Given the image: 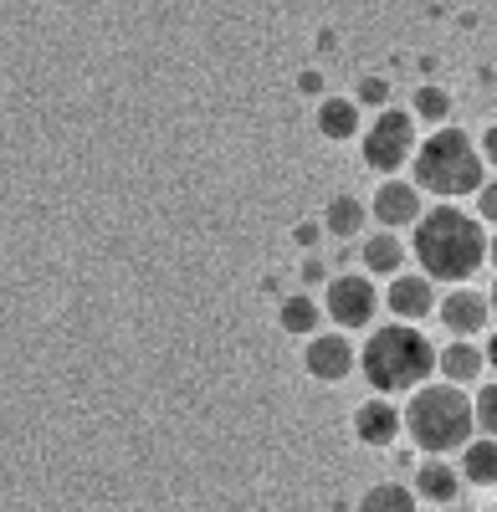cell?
<instances>
[{
	"label": "cell",
	"mask_w": 497,
	"mask_h": 512,
	"mask_svg": "<svg viewBox=\"0 0 497 512\" xmlns=\"http://www.w3.org/2000/svg\"><path fill=\"white\" fill-rule=\"evenodd\" d=\"M410 262L426 272L436 287H462L477 272H487V226L472 216L467 205L431 200L421 221L410 226Z\"/></svg>",
	"instance_id": "cell-1"
},
{
	"label": "cell",
	"mask_w": 497,
	"mask_h": 512,
	"mask_svg": "<svg viewBox=\"0 0 497 512\" xmlns=\"http://www.w3.org/2000/svg\"><path fill=\"white\" fill-rule=\"evenodd\" d=\"M359 374L369 384V395L405 400L410 390H421L426 379H436V344L416 323H395V318L375 323V328H364Z\"/></svg>",
	"instance_id": "cell-2"
},
{
	"label": "cell",
	"mask_w": 497,
	"mask_h": 512,
	"mask_svg": "<svg viewBox=\"0 0 497 512\" xmlns=\"http://www.w3.org/2000/svg\"><path fill=\"white\" fill-rule=\"evenodd\" d=\"M472 436V395L457 384L426 379L400 400V441H410L421 456H457Z\"/></svg>",
	"instance_id": "cell-3"
},
{
	"label": "cell",
	"mask_w": 497,
	"mask_h": 512,
	"mask_svg": "<svg viewBox=\"0 0 497 512\" xmlns=\"http://www.w3.org/2000/svg\"><path fill=\"white\" fill-rule=\"evenodd\" d=\"M487 180V164L477 154V134L467 128L446 123V128H431V134L416 144L410 154V185L431 200H446V205H462L477 195V185Z\"/></svg>",
	"instance_id": "cell-4"
},
{
	"label": "cell",
	"mask_w": 497,
	"mask_h": 512,
	"mask_svg": "<svg viewBox=\"0 0 497 512\" xmlns=\"http://www.w3.org/2000/svg\"><path fill=\"white\" fill-rule=\"evenodd\" d=\"M421 144V123L410 118L405 108H380L375 118L364 123L359 134V164L375 169V175H400V169H410V154H416Z\"/></svg>",
	"instance_id": "cell-5"
},
{
	"label": "cell",
	"mask_w": 497,
	"mask_h": 512,
	"mask_svg": "<svg viewBox=\"0 0 497 512\" xmlns=\"http://www.w3.org/2000/svg\"><path fill=\"white\" fill-rule=\"evenodd\" d=\"M318 308H323L328 328L364 333V328H375V318H380V282L364 277V272H339V277L323 282Z\"/></svg>",
	"instance_id": "cell-6"
},
{
	"label": "cell",
	"mask_w": 497,
	"mask_h": 512,
	"mask_svg": "<svg viewBox=\"0 0 497 512\" xmlns=\"http://www.w3.org/2000/svg\"><path fill=\"white\" fill-rule=\"evenodd\" d=\"M303 374L313 384H344L349 374H359V344H354V333L318 328L313 338H303Z\"/></svg>",
	"instance_id": "cell-7"
},
{
	"label": "cell",
	"mask_w": 497,
	"mask_h": 512,
	"mask_svg": "<svg viewBox=\"0 0 497 512\" xmlns=\"http://www.w3.org/2000/svg\"><path fill=\"white\" fill-rule=\"evenodd\" d=\"M436 297H441V287L426 277V272H416V267H405V272H395L385 287H380V313H390L395 323H431L436 318Z\"/></svg>",
	"instance_id": "cell-8"
},
{
	"label": "cell",
	"mask_w": 497,
	"mask_h": 512,
	"mask_svg": "<svg viewBox=\"0 0 497 512\" xmlns=\"http://www.w3.org/2000/svg\"><path fill=\"white\" fill-rule=\"evenodd\" d=\"M436 323L446 328V338H482L492 328V308H487V292L462 282V287H441L436 297Z\"/></svg>",
	"instance_id": "cell-9"
},
{
	"label": "cell",
	"mask_w": 497,
	"mask_h": 512,
	"mask_svg": "<svg viewBox=\"0 0 497 512\" xmlns=\"http://www.w3.org/2000/svg\"><path fill=\"white\" fill-rule=\"evenodd\" d=\"M364 205H369V221H375L380 231H400V236H405L410 226L421 221L426 195H421L416 185H410L405 175H385V180L375 185V195H369Z\"/></svg>",
	"instance_id": "cell-10"
},
{
	"label": "cell",
	"mask_w": 497,
	"mask_h": 512,
	"mask_svg": "<svg viewBox=\"0 0 497 512\" xmlns=\"http://www.w3.org/2000/svg\"><path fill=\"white\" fill-rule=\"evenodd\" d=\"M349 431L364 451H395L400 446V400H390V395L359 400L349 415Z\"/></svg>",
	"instance_id": "cell-11"
},
{
	"label": "cell",
	"mask_w": 497,
	"mask_h": 512,
	"mask_svg": "<svg viewBox=\"0 0 497 512\" xmlns=\"http://www.w3.org/2000/svg\"><path fill=\"white\" fill-rule=\"evenodd\" d=\"M405 487L416 492L421 507H451V502L467 492L462 477H457V466H451V456H421L416 466H410V482Z\"/></svg>",
	"instance_id": "cell-12"
},
{
	"label": "cell",
	"mask_w": 497,
	"mask_h": 512,
	"mask_svg": "<svg viewBox=\"0 0 497 512\" xmlns=\"http://www.w3.org/2000/svg\"><path fill=\"white\" fill-rule=\"evenodd\" d=\"M436 379L457 384V390H477L487 379L482 338H446V344H436Z\"/></svg>",
	"instance_id": "cell-13"
},
{
	"label": "cell",
	"mask_w": 497,
	"mask_h": 512,
	"mask_svg": "<svg viewBox=\"0 0 497 512\" xmlns=\"http://www.w3.org/2000/svg\"><path fill=\"white\" fill-rule=\"evenodd\" d=\"M405 262H410V246H405V236L400 231H364L359 236V272L364 277H375V282H390L395 272H405Z\"/></svg>",
	"instance_id": "cell-14"
},
{
	"label": "cell",
	"mask_w": 497,
	"mask_h": 512,
	"mask_svg": "<svg viewBox=\"0 0 497 512\" xmlns=\"http://www.w3.org/2000/svg\"><path fill=\"white\" fill-rule=\"evenodd\" d=\"M451 466H457L462 487H472V492H497V441H492V436H472L457 456H451Z\"/></svg>",
	"instance_id": "cell-15"
},
{
	"label": "cell",
	"mask_w": 497,
	"mask_h": 512,
	"mask_svg": "<svg viewBox=\"0 0 497 512\" xmlns=\"http://www.w3.org/2000/svg\"><path fill=\"white\" fill-rule=\"evenodd\" d=\"M313 123H318V134H323L328 144H359V134H364V108H359L354 98H323L318 113H313Z\"/></svg>",
	"instance_id": "cell-16"
},
{
	"label": "cell",
	"mask_w": 497,
	"mask_h": 512,
	"mask_svg": "<svg viewBox=\"0 0 497 512\" xmlns=\"http://www.w3.org/2000/svg\"><path fill=\"white\" fill-rule=\"evenodd\" d=\"M323 231L334 241H359L369 231V205L359 195H334L323 205Z\"/></svg>",
	"instance_id": "cell-17"
},
{
	"label": "cell",
	"mask_w": 497,
	"mask_h": 512,
	"mask_svg": "<svg viewBox=\"0 0 497 512\" xmlns=\"http://www.w3.org/2000/svg\"><path fill=\"white\" fill-rule=\"evenodd\" d=\"M277 328H282L287 338H313L318 328H328L318 297H313V292H287L282 303H277Z\"/></svg>",
	"instance_id": "cell-18"
},
{
	"label": "cell",
	"mask_w": 497,
	"mask_h": 512,
	"mask_svg": "<svg viewBox=\"0 0 497 512\" xmlns=\"http://www.w3.org/2000/svg\"><path fill=\"white\" fill-rule=\"evenodd\" d=\"M359 512H421V502L405 482H369L359 492Z\"/></svg>",
	"instance_id": "cell-19"
},
{
	"label": "cell",
	"mask_w": 497,
	"mask_h": 512,
	"mask_svg": "<svg viewBox=\"0 0 497 512\" xmlns=\"http://www.w3.org/2000/svg\"><path fill=\"white\" fill-rule=\"evenodd\" d=\"M416 123H431V128H446L451 123V93L436 88V82H426V88L410 93V108H405Z\"/></svg>",
	"instance_id": "cell-20"
},
{
	"label": "cell",
	"mask_w": 497,
	"mask_h": 512,
	"mask_svg": "<svg viewBox=\"0 0 497 512\" xmlns=\"http://www.w3.org/2000/svg\"><path fill=\"white\" fill-rule=\"evenodd\" d=\"M467 395H472V431L497 441V379L487 374L477 390H467Z\"/></svg>",
	"instance_id": "cell-21"
},
{
	"label": "cell",
	"mask_w": 497,
	"mask_h": 512,
	"mask_svg": "<svg viewBox=\"0 0 497 512\" xmlns=\"http://www.w3.org/2000/svg\"><path fill=\"white\" fill-rule=\"evenodd\" d=\"M472 216H477L487 231H497V175H487V180L477 185V195H472Z\"/></svg>",
	"instance_id": "cell-22"
},
{
	"label": "cell",
	"mask_w": 497,
	"mask_h": 512,
	"mask_svg": "<svg viewBox=\"0 0 497 512\" xmlns=\"http://www.w3.org/2000/svg\"><path fill=\"white\" fill-rule=\"evenodd\" d=\"M385 93H390V88H385V77H364V82H359V93H354V103L380 113V108H390V103H385Z\"/></svg>",
	"instance_id": "cell-23"
},
{
	"label": "cell",
	"mask_w": 497,
	"mask_h": 512,
	"mask_svg": "<svg viewBox=\"0 0 497 512\" xmlns=\"http://www.w3.org/2000/svg\"><path fill=\"white\" fill-rule=\"evenodd\" d=\"M477 154L487 164V175H497V123H487L482 134H477Z\"/></svg>",
	"instance_id": "cell-24"
},
{
	"label": "cell",
	"mask_w": 497,
	"mask_h": 512,
	"mask_svg": "<svg viewBox=\"0 0 497 512\" xmlns=\"http://www.w3.org/2000/svg\"><path fill=\"white\" fill-rule=\"evenodd\" d=\"M482 359H487V374L497 379V328H492V333L482 338Z\"/></svg>",
	"instance_id": "cell-25"
},
{
	"label": "cell",
	"mask_w": 497,
	"mask_h": 512,
	"mask_svg": "<svg viewBox=\"0 0 497 512\" xmlns=\"http://www.w3.org/2000/svg\"><path fill=\"white\" fill-rule=\"evenodd\" d=\"M482 292H487V308H492V323H497V272H492V282Z\"/></svg>",
	"instance_id": "cell-26"
},
{
	"label": "cell",
	"mask_w": 497,
	"mask_h": 512,
	"mask_svg": "<svg viewBox=\"0 0 497 512\" xmlns=\"http://www.w3.org/2000/svg\"><path fill=\"white\" fill-rule=\"evenodd\" d=\"M487 267L497 272V231H487Z\"/></svg>",
	"instance_id": "cell-27"
}]
</instances>
